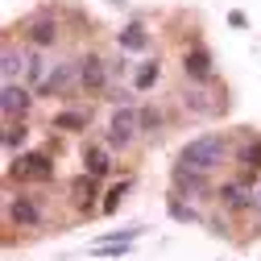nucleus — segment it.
Masks as SVG:
<instances>
[{
  "label": "nucleus",
  "mask_w": 261,
  "mask_h": 261,
  "mask_svg": "<svg viewBox=\"0 0 261 261\" xmlns=\"http://www.w3.org/2000/svg\"><path fill=\"white\" fill-rule=\"evenodd\" d=\"M224 153H228L224 133H203V137H195V141H187L178 149V166L182 170H195V174H212L220 162H224Z\"/></svg>",
  "instance_id": "1"
},
{
  "label": "nucleus",
  "mask_w": 261,
  "mask_h": 261,
  "mask_svg": "<svg viewBox=\"0 0 261 261\" xmlns=\"http://www.w3.org/2000/svg\"><path fill=\"white\" fill-rule=\"evenodd\" d=\"M141 133V112H133V108H116L112 112V120H108V149H124L128 141H133Z\"/></svg>",
  "instance_id": "2"
},
{
  "label": "nucleus",
  "mask_w": 261,
  "mask_h": 261,
  "mask_svg": "<svg viewBox=\"0 0 261 261\" xmlns=\"http://www.w3.org/2000/svg\"><path fill=\"white\" fill-rule=\"evenodd\" d=\"M9 178L50 182V178H54V162H50V153H21V158H13V166H9Z\"/></svg>",
  "instance_id": "3"
},
{
  "label": "nucleus",
  "mask_w": 261,
  "mask_h": 261,
  "mask_svg": "<svg viewBox=\"0 0 261 261\" xmlns=\"http://www.w3.org/2000/svg\"><path fill=\"white\" fill-rule=\"evenodd\" d=\"M5 216L13 220V224H21V228H38L46 216H42V207H38V199H29V195H13V199L5 203Z\"/></svg>",
  "instance_id": "4"
},
{
  "label": "nucleus",
  "mask_w": 261,
  "mask_h": 261,
  "mask_svg": "<svg viewBox=\"0 0 261 261\" xmlns=\"http://www.w3.org/2000/svg\"><path fill=\"white\" fill-rule=\"evenodd\" d=\"M108 75H112V67H108V62H104L100 54H87V58H79V83H83L87 91H104Z\"/></svg>",
  "instance_id": "5"
},
{
  "label": "nucleus",
  "mask_w": 261,
  "mask_h": 261,
  "mask_svg": "<svg viewBox=\"0 0 261 261\" xmlns=\"http://www.w3.org/2000/svg\"><path fill=\"white\" fill-rule=\"evenodd\" d=\"M212 50H203V46H195V50H187L182 54V75L191 79V83H207L212 79Z\"/></svg>",
  "instance_id": "6"
},
{
  "label": "nucleus",
  "mask_w": 261,
  "mask_h": 261,
  "mask_svg": "<svg viewBox=\"0 0 261 261\" xmlns=\"http://www.w3.org/2000/svg\"><path fill=\"white\" fill-rule=\"evenodd\" d=\"M0 112H5V120H17L29 112V87L21 83H5V91H0Z\"/></svg>",
  "instance_id": "7"
},
{
  "label": "nucleus",
  "mask_w": 261,
  "mask_h": 261,
  "mask_svg": "<svg viewBox=\"0 0 261 261\" xmlns=\"http://www.w3.org/2000/svg\"><path fill=\"white\" fill-rule=\"evenodd\" d=\"M25 34H29V42H34V46H54V38H58V21H54L50 13H38V17L25 21Z\"/></svg>",
  "instance_id": "8"
},
{
  "label": "nucleus",
  "mask_w": 261,
  "mask_h": 261,
  "mask_svg": "<svg viewBox=\"0 0 261 261\" xmlns=\"http://www.w3.org/2000/svg\"><path fill=\"white\" fill-rule=\"evenodd\" d=\"M83 170H87L91 178H104V174L112 170V153H108V145H83Z\"/></svg>",
  "instance_id": "9"
},
{
  "label": "nucleus",
  "mask_w": 261,
  "mask_h": 261,
  "mask_svg": "<svg viewBox=\"0 0 261 261\" xmlns=\"http://www.w3.org/2000/svg\"><path fill=\"white\" fill-rule=\"evenodd\" d=\"M75 79H79V62H62V67H54V71L46 75L42 91H46V95H50V91H67Z\"/></svg>",
  "instance_id": "10"
},
{
  "label": "nucleus",
  "mask_w": 261,
  "mask_h": 261,
  "mask_svg": "<svg viewBox=\"0 0 261 261\" xmlns=\"http://www.w3.org/2000/svg\"><path fill=\"white\" fill-rule=\"evenodd\" d=\"M91 199H95V178H91V174L83 170V174H79V178L71 182V203H75L79 212H91V207H95Z\"/></svg>",
  "instance_id": "11"
},
{
  "label": "nucleus",
  "mask_w": 261,
  "mask_h": 261,
  "mask_svg": "<svg viewBox=\"0 0 261 261\" xmlns=\"http://www.w3.org/2000/svg\"><path fill=\"white\" fill-rule=\"evenodd\" d=\"M116 46H120V50H133V54H137V50H145V46H149L145 25H141V21H128L120 34H116Z\"/></svg>",
  "instance_id": "12"
},
{
  "label": "nucleus",
  "mask_w": 261,
  "mask_h": 261,
  "mask_svg": "<svg viewBox=\"0 0 261 261\" xmlns=\"http://www.w3.org/2000/svg\"><path fill=\"white\" fill-rule=\"evenodd\" d=\"M237 162L245 166V174L253 170H261V137H253V141H241V149H237Z\"/></svg>",
  "instance_id": "13"
},
{
  "label": "nucleus",
  "mask_w": 261,
  "mask_h": 261,
  "mask_svg": "<svg viewBox=\"0 0 261 261\" xmlns=\"http://www.w3.org/2000/svg\"><path fill=\"white\" fill-rule=\"evenodd\" d=\"M158 79H162V62H158V58H149V62H141V67H137V75H133V87H137V91H149Z\"/></svg>",
  "instance_id": "14"
},
{
  "label": "nucleus",
  "mask_w": 261,
  "mask_h": 261,
  "mask_svg": "<svg viewBox=\"0 0 261 261\" xmlns=\"http://www.w3.org/2000/svg\"><path fill=\"white\" fill-rule=\"evenodd\" d=\"M0 71H5V83H17V75L25 71V54H17V46H5V58H0Z\"/></svg>",
  "instance_id": "15"
},
{
  "label": "nucleus",
  "mask_w": 261,
  "mask_h": 261,
  "mask_svg": "<svg viewBox=\"0 0 261 261\" xmlns=\"http://www.w3.org/2000/svg\"><path fill=\"white\" fill-rule=\"evenodd\" d=\"M220 199H224L228 207H253V203H257L253 195H249L245 187H237V182H224V187H220Z\"/></svg>",
  "instance_id": "16"
},
{
  "label": "nucleus",
  "mask_w": 261,
  "mask_h": 261,
  "mask_svg": "<svg viewBox=\"0 0 261 261\" xmlns=\"http://www.w3.org/2000/svg\"><path fill=\"white\" fill-rule=\"evenodd\" d=\"M25 137H29V128H25V116L5 124V149H21V145H25Z\"/></svg>",
  "instance_id": "17"
},
{
  "label": "nucleus",
  "mask_w": 261,
  "mask_h": 261,
  "mask_svg": "<svg viewBox=\"0 0 261 261\" xmlns=\"http://www.w3.org/2000/svg\"><path fill=\"white\" fill-rule=\"evenodd\" d=\"M54 128H87V116L83 112H58L54 116Z\"/></svg>",
  "instance_id": "18"
},
{
  "label": "nucleus",
  "mask_w": 261,
  "mask_h": 261,
  "mask_svg": "<svg viewBox=\"0 0 261 261\" xmlns=\"http://www.w3.org/2000/svg\"><path fill=\"white\" fill-rule=\"evenodd\" d=\"M124 195H128V178H124V182H116V187L108 191V199H104V212H116V203L124 199Z\"/></svg>",
  "instance_id": "19"
},
{
  "label": "nucleus",
  "mask_w": 261,
  "mask_h": 261,
  "mask_svg": "<svg viewBox=\"0 0 261 261\" xmlns=\"http://www.w3.org/2000/svg\"><path fill=\"white\" fill-rule=\"evenodd\" d=\"M166 207H170V216H174V220H187V224H191V220H199V216H195V212H191V207H182V203H178V199H170V203H166Z\"/></svg>",
  "instance_id": "20"
},
{
  "label": "nucleus",
  "mask_w": 261,
  "mask_h": 261,
  "mask_svg": "<svg viewBox=\"0 0 261 261\" xmlns=\"http://www.w3.org/2000/svg\"><path fill=\"white\" fill-rule=\"evenodd\" d=\"M141 128H149V133H153V128H162V112L145 108V112H141Z\"/></svg>",
  "instance_id": "21"
},
{
  "label": "nucleus",
  "mask_w": 261,
  "mask_h": 261,
  "mask_svg": "<svg viewBox=\"0 0 261 261\" xmlns=\"http://www.w3.org/2000/svg\"><path fill=\"white\" fill-rule=\"evenodd\" d=\"M228 25H237V29H245L249 21H245V13H228Z\"/></svg>",
  "instance_id": "22"
},
{
  "label": "nucleus",
  "mask_w": 261,
  "mask_h": 261,
  "mask_svg": "<svg viewBox=\"0 0 261 261\" xmlns=\"http://www.w3.org/2000/svg\"><path fill=\"white\" fill-rule=\"evenodd\" d=\"M108 5H124V0H108Z\"/></svg>",
  "instance_id": "23"
}]
</instances>
